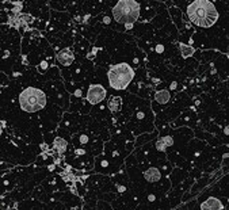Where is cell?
<instances>
[{
  "instance_id": "obj_1",
  "label": "cell",
  "mask_w": 229,
  "mask_h": 210,
  "mask_svg": "<svg viewBox=\"0 0 229 210\" xmlns=\"http://www.w3.org/2000/svg\"><path fill=\"white\" fill-rule=\"evenodd\" d=\"M188 19L198 27H211L218 21V11L210 0H192L187 6Z\"/></svg>"
},
{
  "instance_id": "obj_2",
  "label": "cell",
  "mask_w": 229,
  "mask_h": 210,
  "mask_svg": "<svg viewBox=\"0 0 229 210\" xmlns=\"http://www.w3.org/2000/svg\"><path fill=\"white\" fill-rule=\"evenodd\" d=\"M134 69L128 62H119L111 65L107 71L108 84L115 91H122L129 87L132 80L134 79Z\"/></svg>"
},
{
  "instance_id": "obj_3",
  "label": "cell",
  "mask_w": 229,
  "mask_h": 210,
  "mask_svg": "<svg viewBox=\"0 0 229 210\" xmlns=\"http://www.w3.org/2000/svg\"><path fill=\"white\" fill-rule=\"evenodd\" d=\"M19 106L26 113H35L45 109L48 98L45 92L35 87H26L19 94Z\"/></svg>"
},
{
  "instance_id": "obj_4",
  "label": "cell",
  "mask_w": 229,
  "mask_h": 210,
  "mask_svg": "<svg viewBox=\"0 0 229 210\" xmlns=\"http://www.w3.org/2000/svg\"><path fill=\"white\" fill-rule=\"evenodd\" d=\"M111 12L117 23H134L140 18V4L136 0H118Z\"/></svg>"
},
{
  "instance_id": "obj_5",
  "label": "cell",
  "mask_w": 229,
  "mask_h": 210,
  "mask_svg": "<svg viewBox=\"0 0 229 210\" xmlns=\"http://www.w3.org/2000/svg\"><path fill=\"white\" fill-rule=\"evenodd\" d=\"M106 95H107V91L102 84H91L88 87L87 95H85V99L91 103L92 106L99 104L104 100Z\"/></svg>"
},
{
  "instance_id": "obj_6",
  "label": "cell",
  "mask_w": 229,
  "mask_h": 210,
  "mask_svg": "<svg viewBox=\"0 0 229 210\" xmlns=\"http://www.w3.org/2000/svg\"><path fill=\"white\" fill-rule=\"evenodd\" d=\"M56 60H57L61 65L69 66V65H72L75 62V53L71 48H64V49H61V50L57 52Z\"/></svg>"
},
{
  "instance_id": "obj_7",
  "label": "cell",
  "mask_w": 229,
  "mask_h": 210,
  "mask_svg": "<svg viewBox=\"0 0 229 210\" xmlns=\"http://www.w3.org/2000/svg\"><path fill=\"white\" fill-rule=\"evenodd\" d=\"M201 209H203V210H221V209H224V205H222V202L218 198L209 196L205 202H202Z\"/></svg>"
},
{
  "instance_id": "obj_8",
  "label": "cell",
  "mask_w": 229,
  "mask_h": 210,
  "mask_svg": "<svg viewBox=\"0 0 229 210\" xmlns=\"http://www.w3.org/2000/svg\"><path fill=\"white\" fill-rule=\"evenodd\" d=\"M144 178H145V180L149 182V183H156L161 179V171L159 168L151 167V168H148L147 171L144 172Z\"/></svg>"
},
{
  "instance_id": "obj_9",
  "label": "cell",
  "mask_w": 229,
  "mask_h": 210,
  "mask_svg": "<svg viewBox=\"0 0 229 210\" xmlns=\"http://www.w3.org/2000/svg\"><path fill=\"white\" fill-rule=\"evenodd\" d=\"M174 145V138L171 136H165V137H160L156 141V149L159 152H165L168 146Z\"/></svg>"
},
{
  "instance_id": "obj_10",
  "label": "cell",
  "mask_w": 229,
  "mask_h": 210,
  "mask_svg": "<svg viewBox=\"0 0 229 210\" xmlns=\"http://www.w3.org/2000/svg\"><path fill=\"white\" fill-rule=\"evenodd\" d=\"M53 149L58 153V155H64L68 149V142L62 137H56L53 141Z\"/></svg>"
},
{
  "instance_id": "obj_11",
  "label": "cell",
  "mask_w": 229,
  "mask_h": 210,
  "mask_svg": "<svg viewBox=\"0 0 229 210\" xmlns=\"http://www.w3.org/2000/svg\"><path fill=\"white\" fill-rule=\"evenodd\" d=\"M121 106H122V98L121 96H111L107 102V109L110 110L112 114L118 113L121 110Z\"/></svg>"
},
{
  "instance_id": "obj_12",
  "label": "cell",
  "mask_w": 229,
  "mask_h": 210,
  "mask_svg": "<svg viewBox=\"0 0 229 210\" xmlns=\"http://www.w3.org/2000/svg\"><path fill=\"white\" fill-rule=\"evenodd\" d=\"M171 99V94L168 89H160L155 94V100L159 103V104H167Z\"/></svg>"
},
{
  "instance_id": "obj_13",
  "label": "cell",
  "mask_w": 229,
  "mask_h": 210,
  "mask_svg": "<svg viewBox=\"0 0 229 210\" xmlns=\"http://www.w3.org/2000/svg\"><path fill=\"white\" fill-rule=\"evenodd\" d=\"M179 50H180V54L183 58L190 57V56H192L195 53V49L191 45H184V44H179Z\"/></svg>"
},
{
  "instance_id": "obj_14",
  "label": "cell",
  "mask_w": 229,
  "mask_h": 210,
  "mask_svg": "<svg viewBox=\"0 0 229 210\" xmlns=\"http://www.w3.org/2000/svg\"><path fill=\"white\" fill-rule=\"evenodd\" d=\"M99 50H100V48H98V46H94V48L91 49V52H89L88 54L85 56V57H87L88 60H94V58L96 57V53H98Z\"/></svg>"
},
{
  "instance_id": "obj_15",
  "label": "cell",
  "mask_w": 229,
  "mask_h": 210,
  "mask_svg": "<svg viewBox=\"0 0 229 210\" xmlns=\"http://www.w3.org/2000/svg\"><path fill=\"white\" fill-rule=\"evenodd\" d=\"M48 68H49V62L46 61V60H42L41 64L38 65V71L41 73H45L46 71H48Z\"/></svg>"
},
{
  "instance_id": "obj_16",
  "label": "cell",
  "mask_w": 229,
  "mask_h": 210,
  "mask_svg": "<svg viewBox=\"0 0 229 210\" xmlns=\"http://www.w3.org/2000/svg\"><path fill=\"white\" fill-rule=\"evenodd\" d=\"M79 140H80L79 142H80L81 145H85V144L88 142V136H87V134H81L80 137H79Z\"/></svg>"
},
{
  "instance_id": "obj_17",
  "label": "cell",
  "mask_w": 229,
  "mask_h": 210,
  "mask_svg": "<svg viewBox=\"0 0 229 210\" xmlns=\"http://www.w3.org/2000/svg\"><path fill=\"white\" fill-rule=\"evenodd\" d=\"M145 118V113L144 111H137V114H136V119H138V121H141V119Z\"/></svg>"
},
{
  "instance_id": "obj_18",
  "label": "cell",
  "mask_w": 229,
  "mask_h": 210,
  "mask_svg": "<svg viewBox=\"0 0 229 210\" xmlns=\"http://www.w3.org/2000/svg\"><path fill=\"white\" fill-rule=\"evenodd\" d=\"M73 96H75V98H81V96H83V91H81L80 88L76 89V91L73 92Z\"/></svg>"
},
{
  "instance_id": "obj_19",
  "label": "cell",
  "mask_w": 229,
  "mask_h": 210,
  "mask_svg": "<svg viewBox=\"0 0 229 210\" xmlns=\"http://www.w3.org/2000/svg\"><path fill=\"white\" fill-rule=\"evenodd\" d=\"M156 52H157V53H163V52H164V46H163L161 44H159L157 46H156Z\"/></svg>"
},
{
  "instance_id": "obj_20",
  "label": "cell",
  "mask_w": 229,
  "mask_h": 210,
  "mask_svg": "<svg viewBox=\"0 0 229 210\" xmlns=\"http://www.w3.org/2000/svg\"><path fill=\"white\" fill-rule=\"evenodd\" d=\"M178 88V81H172L171 83V87H170V91H175Z\"/></svg>"
},
{
  "instance_id": "obj_21",
  "label": "cell",
  "mask_w": 229,
  "mask_h": 210,
  "mask_svg": "<svg viewBox=\"0 0 229 210\" xmlns=\"http://www.w3.org/2000/svg\"><path fill=\"white\" fill-rule=\"evenodd\" d=\"M134 23H125V30H132Z\"/></svg>"
},
{
  "instance_id": "obj_22",
  "label": "cell",
  "mask_w": 229,
  "mask_h": 210,
  "mask_svg": "<svg viewBox=\"0 0 229 210\" xmlns=\"http://www.w3.org/2000/svg\"><path fill=\"white\" fill-rule=\"evenodd\" d=\"M76 155H77V156L85 155V151H84V149H76Z\"/></svg>"
},
{
  "instance_id": "obj_23",
  "label": "cell",
  "mask_w": 229,
  "mask_h": 210,
  "mask_svg": "<svg viewBox=\"0 0 229 210\" xmlns=\"http://www.w3.org/2000/svg\"><path fill=\"white\" fill-rule=\"evenodd\" d=\"M148 201H149V202H155V201H156V196H155L153 194H149V195H148Z\"/></svg>"
},
{
  "instance_id": "obj_24",
  "label": "cell",
  "mask_w": 229,
  "mask_h": 210,
  "mask_svg": "<svg viewBox=\"0 0 229 210\" xmlns=\"http://www.w3.org/2000/svg\"><path fill=\"white\" fill-rule=\"evenodd\" d=\"M110 22H111V19L108 18V16H104V18H103V23H104V25H110Z\"/></svg>"
},
{
  "instance_id": "obj_25",
  "label": "cell",
  "mask_w": 229,
  "mask_h": 210,
  "mask_svg": "<svg viewBox=\"0 0 229 210\" xmlns=\"http://www.w3.org/2000/svg\"><path fill=\"white\" fill-rule=\"evenodd\" d=\"M100 164H102V167H103V168H107V167H108V161H107V160H102Z\"/></svg>"
},
{
  "instance_id": "obj_26",
  "label": "cell",
  "mask_w": 229,
  "mask_h": 210,
  "mask_svg": "<svg viewBox=\"0 0 229 210\" xmlns=\"http://www.w3.org/2000/svg\"><path fill=\"white\" fill-rule=\"evenodd\" d=\"M89 18H91V15H89V14H87V15H84V18H83V19H81V22H83V23H87V21H88V19H89Z\"/></svg>"
},
{
  "instance_id": "obj_27",
  "label": "cell",
  "mask_w": 229,
  "mask_h": 210,
  "mask_svg": "<svg viewBox=\"0 0 229 210\" xmlns=\"http://www.w3.org/2000/svg\"><path fill=\"white\" fill-rule=\"evenodd\" d=\"M22 64H23V65H29V64H27V58H26L25 54L22 56Z\"/></svg>"
},
{
  "instance_id": "obj_28",
  "label": "cell",
  "mask_w": 229,
  "mask_h": 210,
  "mask_svg": "<svg viewBox=\"0 0 229 210\" xmlns=\"http://www.w3.org/2000/svg\"><path fill=\"white\" fill-rule=\"evenodd\" d=\"M152 79V81H153V84H159L160 83V79H157V77H151Z\"/></svg>"
},
{
  "instance_id": "obj_29",
  "label": "cell",
  "mask_w": 229,
  "mask_h": 210,
  "mask_svg": "<svg viewBox=\"0 0 229 210\" xmlns=\"http://www.w3.org/2000/svg\"><path fill=\"white\" fill-rule=\"evenodd\" d=\"M118 191L124 192V191H126V187H125V186H118Z\"/></svg>"
},
{
  "instance_id": "obj_30",
  "label": "cell",
  "mask_w": 229,
  "mask_h": 210,
  "mask_svg": "<svg viewBox=\"0 0 229 210\" xmlns=\"http://www.w3.org/2000/svg\"><path fill=\"white\" fill-rule=\"evenodd\" d=\"M81 19H83V18H80V15H76V16H75V21L77 22V23H80Z\"/></svg>"
},
{
  "instance_id": "obj_31",
  "label": "cell",
  "mask_w": 229,
  "mask_h": 210,
  "mask_svg": "<svg viewBox=\"0 0 229 210\" xmlns=\"http://www.w3.org/2000/svg\"><path fill=\"white\" fill-rule=\"evenodd\" d=\"M6 57H10V52L8 50H4V56H3V58H6Z\"/></svg>"
},
{
  "instance_id": "obj_32",
  "label": "cell",
  "mask_w": 229,
  "mask_h": 210,
  "mask_svg": "<svg viewBox=\"0 0 229 210\" xmlns=\"http://www.w3.org/2000/svg\"><path fill=\"white\" fill-rule=\"evenodd\" d=\"M118 156H119L118 151H114V152H112V157H118Z\"/></svg>"
},
{
  "instance_id": "obj_33",
  "label": "cell",
  "mask_w": 229,
  "mask_h": 210,
  "mask_svg": "<svg viewBox=\"0 0 229 210\" xmlns=\"http://www.w3.org/2000/svg\"><path fill=\"white\" fill-rule=\"evenodd\" d=\"M48 169H49V171H54V164H50L48 167Z\"/></svg>"
},
{
  "instance_id": "obj_34",
  "label": "cell",
  "mask_w": 229,
  "mask_h": 210,
  "mask_svg": "<svg viewBox=\"0 0 229 210\" xmlns=\"http://www.w3.org/2000/svg\"><path fill=\"white\" fill-rule=\"evenodd\" d=\"M224 133H225V136H228V134H229V128H228V126H225V130H224Z\"/></svg>"
},
{
  "instance_id": "obj_35",
  "label": "cell",
  "mask_w": 229,
  "mask_h": 210,
  "mask_svg": "<svg viewBox=\"0 0 229 210\" xmlns=\"http://www.w3.org/2000/svg\"><path fill=\"white\" fill-rule=\"evenodd\" d=\"M21 75H22L21 72H14V77H19Z\"/></svg>"
},
{
  "instance_id": "obj_36",
  "label": "cell",
  "mask_w": 229,
  "mask_h": 210,
  "mask_svg": "<svg viewBox=\"0 0 229 210\" xmlns=\"http://www.w3.org/2000/svg\"><path fill=\"white\" fill-rule=\"evenodd\" d=\"M2 2H3V3H6V2H7V0H2Z\"/></svg>"
}]
</instances>
